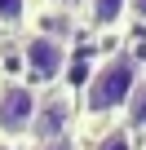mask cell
Listing matches in <instances>:
<instances>
[{"label": "cell", "mask_w": 146, "mask_h": 150, "mask_svg": "<svg viewBox=\"0 0 146 150\" xmlns=\"http://www.w3.org/2000/svg\"><path fill=\"white\" fill-rule=\"evenodd\" d=\"M31 150H84L80 137H49V141H31Z\"/></svg>", "instance_id": "9c48e42d"}, {"label": "cell", "mask_w": 146, "mask_h": 150, "mask_svg": "<svg viewBox=\"0 0 146 150\" xmlns=\"http://www.w3.org/2000/svg\"><path fill=\"white\" fill-rule=\"evenodd\" d=\"M142 80H146V57H142Z\"/></svg>", "instance_id": "8fae6325"}, {"label": "cell", "mask_w": 146, "mask_h": 150, "mask_svg": "<svg viewBox=\"0 0 146 150\" xmlns=\"http://www.w3.org/2000/svg\"><path fill=\"white\" fill-rule=\"evenodd\" d=\"M36 106H40V93L27 80H18V75H5L0 80V141L5 146H18V141L31 137Z\"/></svg>", "instance_id": "3957f363"}, {"label": "cell", "mask_w": 146, "mask_h": 150, "mask_svg": "<svg viewBox=\"0 0 146 150\" xmlns=\"http://www.w3.org/2000/svg\"><path fill=\"white\" fill-rule=\"evenodd\" d=\"M66 62H71V40L66 35H53V31H22L18 40V80H27L36 93H49L62 84L66 75Z\"/></svg>", "instance_id": "7a4b0ae2"}, {"label": "cell", "mask_w": 146, "mask_h": 150, "mask_svg": "<svg viewBox=\"0 0 146 150\" xmlns=\"http://www.w3.org/2000/svg\"><path fill=\"white\" fill-rule=\"evenodd\" d=\"M142 84V62L128 49H111L93 62L89 80L80 88V124H98V119H120L128 97Z\"/></svg>", "instance_id": "6da1fadb"}, {"label": "cell", "mask_w": 146, "mask_h": 150, "mask_svg": "<svg viewBox=\"0 0 146 150\" xmlns=\"http://www.w3.org/2000/svg\"><path fill=\"white\" fill-rule=\"evenodd\" d=\"M142 150H146V141H142Z\"/></svg>", "instance_id": "7c38bea8"}, {"label": "cell", "mask_w": 146, "mask_h": 150, "mask_svg": "<svg viewBox=\"0 0 146 150\" xmlns=\"http://www.w3.org/2000/svg\"><path fill=\"white\" fill-rule=\"evenodd\" d=\"M80 22L93 35H120L133 22L128 0H80Z\"/></svg>", "instance_id": "5b68a950"}, {"label": "cell", "mask_w": 146, "mask_h": 150, "mask_svg": "<svg viewBox=\"0 0 146 150\" xmlns=\"http://www.w3.org/2000/svg\"><path fill=\"white\" fill-rule=\"evenodd\" d=\"M128 9H133V22L146 27V0H128Z\"/></svg>", "instance_id": "30bf717a"}, {"label": "cell", "mask_w": 146, "mask_h": 150, "mask_svg": "<svg viewBox=\"0 0 146 150\" xmlns=\"http://www.w3.org/2000/svg\"><path fill=\"white\" fill-rule=\"evenodd\" d=\"M75 124H80V97L71 88H49L40 93V106H36V124H31V141H49V137H75Z\"/></svg>", "instance_id": "277c9868"}, {"label": "cell", "mask_w": 146, "mask_h": 150, "mask_svg": "<svg viewBox=\"0 0 146 150\" xmlns=\"http://www.w3.org/2000/svg\"><path fill=\"white\" fill-rule=\"evenodd\" d=\"M93 150H137V141H133V132H128L124 124H115V128H106V132L93 141Z\"/></svg>", "instance_id": "ba28073f"}, {"label": "cell", "mask_w": 146, "mask_h": 150, "mask_svg": "<svg viewBox=\"0 0 146 150\" xmlns=\"http://www.w3.org/2000/svg\"><path fill=\"white\" fill-rule=\"evenodd\" d=\"M31 9H36V0H0V31L5 35L27 31L31 27Z\"/></svg>", "instance_id": "8992f818"}, {"label": "cell", "mask_w": 146, "mask_h": 150, "mask_svg": "<svg viewBox=\"0 0 146 150\" xmlns=\"http://www.w3.org/2000/svg\"><path fill=\"white\" fill-rule=\"evenodd\" d=\"M120 119H124V128H128L133 137H137V132H146V80L137 84V93L128 97V106H124V115H120Z\"/></svg>", "instance_id": "52a82bcc"}]
</instances>
